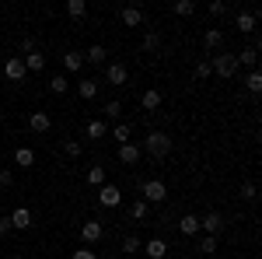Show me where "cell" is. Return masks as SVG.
Instances as JSON below:
<instances>
[{"instance_id": "f1b7e54d", "label": "cell", "mask_w": 262, "mask_h": 259, "mask_svg": "<svg viewBox=\"0 0 262 259\" xmlns=\"http://www.w3.org/2000/svg\"><path fill=\"white\" fill-rule=\"evenodd\" d=\"M140 249H143V242L137 238V235H126V238H122V252L133 256V252H140Z\"/></svg>"}, {"instance_id": "ba28073f", "label": "cell", "mask_w": 262, "mask_h": 259, "mask_svg": "<svg viewBox=\"0 0 262 259\" xmlns=\"http://www.w3.org/2000/svg\"><path fill=\"white\" fill-rule=\"evenodd\" d=\"M98 203H101V207H119V203H122V189L105 182V186H101V193H98Z\"/></svg>"}, {"instance_id": "b9f144b4", "label": "cell", "mask_w": 262, "mask_h": 259, "mask_svg": "<svg viewBox=\"0 0 262 259\" xmlns=\"http://www.w3.org/2000/svg\"><path fill=\"white\" fill-rule=\"evenodd\" d=\"M11 182H14V172H11V168H0V186H4V189H7V186H11Z\"/></svg>"}, {"instance_id": "7c38bea8", "label": "cell", "mask_w": 262, "mask_h": 259, "mask_svg": "<svg viewBox=\"0 0 262 259\" xmlns=\"http://www.w3.org/2000/svg\"><path fill=\"white\" fill-rule=\"evenodd\" d=\"M143 252H147V259H164V256H168V242H164V238L143 242Z\"/></svg>"}, {"instance_id": "e0dca14e", "label": "cell", "mask_w": 262, "mask_h": 259, "mask_svg": "<svg viewBox=\"0 0 262 259\" xmlns=\"http://www.w3.org/2000/svg\"><path fill=\"white\" fill-rule=\"evenodd\" d=\"M21 60H25V70H32V74H42L46 70V53H39V49L28 53V56H21Z\"/></svg>"}, {"instance_id": "8992f818", "label": "cell", "mask_w": 262, "mask_h": 259, "mask_svg": "<svg viewBox=\"0 0 262 259\" xmlns=\"http://www.w3.org/2000/svg\"><path fill=\"white\" fill-rule=\"evenodd\" d=\"M200 231H206V235H213V238H217V235L224 231V217L217 214V210H210L206 217H200Z\"/></svg>"}, {"instance_id": "5bb4252c", "label": "cell", "mask_w": 262, "mask_h": 259, "mask_svg": "<svg viewBox=\"0 0 262 259\" xmlns=\"http://www.w3.org/2000/svg\"><path fill=\"white\" fill-rule=\"evenodd\" d=\"M105 60H108V49H105L101 42H95V46H91V49L84 53V63H91V67H101Z\"/></svg>"}, {"instance_id": "74e56055", "label": "cell", "mask_w": 262, "mask_h": 259, "mask_svg": "<svg viewBox=\"0 0 262 259\" xmlns=\"http://www.w3.org/2000/svg\"><path fill=\"white\" fill-rule=\"evenodd\" d=\"M206 11H210L213 18H221V14H227V4H224V0H210V4H206Z\"/></svg>"}, {"instance_id": "603a6c76", "label": "cell", "mask_w": 262, "mask_h": 259, "mask_svg": "<svg viewBox=\"0 0 262 259\" xmlns=\"http://www.w3.org/2000/svg\"><path fill=\"white\" fill-rule=\"evenodd\" d=\"M84 133H88V140H101L105 133H108V126H105L101 119H91L88 126H84Z\"/></svg>"}, {"instance_id": "5b68a950", "label": "cell", "mask_w": 262, "mask_h": 259, "mask_svg": "<svg viewBox=\"0 0 262 259\" xmlns=\"http://www.w3.org/2000/svg\"><path fill=\"white\" fill-rule=\"evenodd\" d=\"M25 74H28V70H25V60H21V56H11V60L4 63V77L11 81V84H21Z\"/></svg>"}, {"instance_id": "52a82bcc", "label": "cell", "mask_w": 262, "mask_h": 259, "mask_svg": "<svg viewBox=\"0 0 262 259\" xmlns=\"http://www.w3.org/2000/svg\"><path fill=\"white\" fill-rule=\"evenodd\" d=\"M140 158H143L140 144H133V140H129V144H119V161H122V165H129V168H133Z\"/></svg>"}, {"instance_id": "8d00e7d4", "label": "cell", "mask_w": 262, "mask_h": 259, "mask_svg": "<svg viewBox=\"0 0 262 259\" xmlns=\"http://www.w3.org/2000/svg\"><path fill=\"white\" fill-rule=\"evenodd\" d=\"M255 196H259L255 182H242V200H248V203H255Z\"/></svg>"}, {"instance_id": "83f0119b", "label": "cell", "mask_w": 262, "mask_h": 259, "mask_svg": "<svg viewBox=\"0 0 262 259\" xmlns=\"http://www.w3.org/2000/svg\"><path fill=\"white\" fill-rule=\"evenodd\" d=\"M67 88H70V81L63 77V74H56V77H49V91H53V95H67Z\"/></svg>"}, {"instance_id": "d4e9b609", "label": "cell", "mask_w": 262, "mask_h": 259, "mask_svg": "<svg viewBox=\"0 0 262 259\" xmlns=\"http://www.w3.org/2000/svg\"><path fill=\"white\" fill-rule=\"evenodd\" d=\"M242 84L248 88V91H252V95H259V91H262V74H259V70H248Z\"/></svg>"}, {"instance_id": "2e32d148", "label": "cell", "mask_w": 262, "mask_h": 259, "mask_svg": "<svg viewBox=\"0 0 262 259\" xmlns=\"http://www.w3.org/2000/svg\"><path fill=\"white\" fill-rule=\"evenodd\" d=\"M234 60H238V67L255 70V63H259V49H255V46H248V49H242V53H234Z\"/></svg>"}, {"instance_id": "1f68e13d", "label": "cell", "mask_w": 262, "mask_h": 259, "mask_svg": "<svg viewBox=\"0 0 262 259\" xmlns=\"http://www.w3.org/2000/svg\"><path fill=\"white\" fill-rule=\"evenodd\" d=\"M88 182H91V186H105V168H101V165L88 168Z\"/></svg>"}, {"instance_id": "e575fe53", "label": "cell", "mask_w": 262, "mask_h": 259, "mask_svg": "<svg viewBox=\"0 0 262 259\" xmlns=\"http://www.w3.org/2000/svg\"><path fill=\"white\" fill-rule=\"evenodd\" d=\"M63 151H67L70 158H81V154H84V144H81V140H67V144H63Z\"/></svg>"}, {"instance_id": "8fae6325", "label": "cell", "mask_w": 262, "mask_h": 259, "mask_svg": "<svg viewBox=\"0 0 262 259\" xmlns=\"http://www.w3.org/2000/svg\"><path fill=\"white\" fill-rule=\"evenodd\" d=\"M49 126H53L49 112H32V116H28V130H32V133H49Z\"/></svg>"}, {"instance_id": "d590c367", "label": "cell", "mask_w": 262, "mask_h": 259, "mask_svg": "<svg viewBox=\"0 0 262 259\" xmlns=\"http://www.w3.org/2000/svg\"><path fill=\"white\" fill-rule=\"evenodd\" d=\"M158 46H161V35H158V32H147V35H143V49H147V53H154Z\"/></svg>"}, {"instance_id": "836d02e7", "label": "cell", "mask_w": 262, "mask_h": 259, "mask_svg": "<svg viewBox=\"0 0 262 259\" xmlns=\"http://www.w3.org/2000/svg\"><path fill=\"white\" fill-rule=\"evenodd\" d=\"M105 116H108V119H119V116H122V102L119 98L105 102Z\"/></svg>"}, {"instance_id": "f35d334b", "label": "cell", "mask_w": 262, "mask_h": 259, "mask_svg": "<svg viewBox=\"0 0 262 259\" xmlns=\"http://www.w3.org/2000/svg\"><path fill=\"white\" fill-rule=\"evenodd\" d=\"M210 74H213V67H210V60H200V63H196V77H200V81H206Z\"/></svg>"}, {"instance_id": "4316f807", "label": "cell", "mask_w": 262, "mask_h": 259, "mask_svg": "<svg viewBox=\"0 0 262 259\" xmlns=\"http://www.w3.org/2000/svg\"><path fill=\"white\" fill-rule=\"evenodd\" d=\"M196 252H203V256H213V252H217V238H213V235H203V238L196 242Z\"/></svg>"}, {"instance_id": "9a60e30c", "label": "cell", "mask_w": 262, "mask_h": 259, "mask_svg": "<svg viewBox=\"0 0 262 259\" xmlns=\"http://www.w3.org/2000/svg\"><path fill=\"white\" fill-rule=\"evenodd\" d=\"M11 228H18V231H28V228H32V210H28V207H18V210L11 214Z\"/></svg>"}, {"instance_id": "30bf717a", "label": "cell", "mask_w": 262, "mask_h": 259, "mask_svg": "<svg viewBox=\"0 0 262 259\" xmlns=\"http://www.w3.org/2000/svg\"><path fill=\"white\" fill-rule=\"evenodd\" d=\"M255 21H259V14H255V11H238V18H234V25H238V32H245V35H252V32H255Z\"/></svg>"}, {"instance_id": "4dcf8cb0", "label": "cell", "mask_w": 262, "mask_h": 259, "mask_svg": "<svg viewBox=\"0 0 262 259\" xmlns=\"http://www.w3.org/2000/svg\"><path fill=\"white\" fill-rule=\"evenodd\" d=\"M129 133H133V126H129V123H119V126L112 130V137L119 140V144H129Z\"/></svg>"}, {"instance_id": "f546056e", "label": "cell", "mask_w": 262, "mask_h": 259, "mask_svg": "<svg viewBox=\"0 0 262 259\" xmlns=\"http://www.w3.org/2000/svg\"><path fill=\"white\" fill-rule=\"evenodd\" d=\"M129 217H133V221L147 217V203H143V200H133V203H129Z\"/></svg>"}, {"instance_id": "d6a6232c", "label": "cell", "mask_w": 262, "mask_h": 259, "mask_svg": "<svg viewBox=\"0 0 262 259\" xmlns=\"http://www.w3.org/2000/svg\"><path fill=\"white\" fill-rule=\"evenodd\" d=\"M171 11H175V14H179V18H189V14H192V11H196V4H192V0H179V4H175V7H171Z\"/></svg>"}, {"instance_id": "3957f363", "label": "cell", "mask_w": 262, "mask_h": 259, "mask_svg": "<svg viewBox=\"0 0 262 259\" xmlns=\"http://www.w3.org/2000/svg\"><path fill=\"white\" fill-rule=\"evenodd\" d=\"M210 67H213V74L224 77V81H231L234 74H238V60H234V53H213Z\"/></svg>"}, {"instance_id": "6da1fadb", "label": "cell", "mask_w": 262, "mask_h": 259, "mask_svg": "<svg viewBox=\"0 0 262 259\" xmlns=\"http://www.w3.org/2000/svg\"><path fill=\"white\" fill-rule=\"evenodd\" d=\"M140 151H147L150 158H168V154H171V137H168V133H161V130H150Z\"/></svg>"}, {"instance_id": "ab89813d", "label": "cell", "mask_w": 262, "mask_h": 259, "mask_svg": "<svg viewBox=\"0 0 262 259\" xmlns=\"http://www.w3.org/2000/svg\"><path fill=\"white\" fill-rule=\"evenodd\" d=\"M74 259H98V256H95L88 245H81V249H74Z\"/></svg>"}, {"instance_id": "ac0fdd59", "label": "cell", "mask_w": 262, "mask_h": 259, "mask_svg": "<svg viewBox=\"0 0 262 259\" xmlns=\"http://www.w3.org/2000/svg\"><path fill=\"white\" fill-rule=\"evenodd\" d=\"M81 67H84V53H77V49H70V53L63 56V70H67V74H77Z\"/></svg>"}, {"instance_id": "7402d4cb", "label": "cell", "mask_w": 262, "mask_h": 259, "mask_svg": "<svg viewBox=\"0 0 262 259\" xmlns=\"http://www.w3.org/2000/svg\"><path fill=\"white\" fill-rule=\"evenodd\" d=\"M203 46H206V49H221V46H224V32H221V28H206Z\"/></svg>"}, {"instance_id": "7a4b0ae2", "label": "cell", "mask_w": 262, "mask_h": 259, "mask_svg": "<svg viewBox=\"0 0 262 259\" xmlns=\"http://www.w3.org/2000/svg\"><path fill=\"white\" fill-rule=\"evenodd\" d=\"M140 193H143L140 200L150 207V203H164V200H168V186H164L161 179H143L140 182Z\"/></svg>"}, {"instance_id": "277c9868", "label": "cell", "mask_w": 262, "mask_h": 259, "mask_svg": "<svg viewBox=\"0 0 262 259\" xmlns=\"http://www.w3.org/2000/svg\"><path fill=\"white\" fill-rule=\"evenodd\" d=\"M105 81H108L112 88L129 84V70H126V63H108V67H105Z\"/></svg>"}, {"instance_id": "4fadbf2b", "label": "cell", "mask_w": 262, "mask_h": 259, "mask_svg": "<svg viewBox=\"0 0 262 259\" xmlns=\"http://www.w3.org/2000/svg\"><path fill=\"white\" fill-rule=\"evenodd\" d=\"M179 231H182V238H196V235H200V217H196V214H185V217L179 221Z\"/></svg>"}, {"instance_id": "ffe728a7", "label": "cell", "mask_w": 262, "mask_h": 259, "mask_svg": "<svg viewBox=\"0 0 262 259\" xmlns=\"http://www.w3.org/2000/svg\"><path fill=\"white\" fill-rule=\"evenodd\" d=\"M77 95H81L84 102H91L95 95H98V81H95V77H84L81 84H77Z\"/></svg>"}, {"instance_id": "9c48e42d", "label": "cell", "mask_w": 262, "mask_h": 259, "mask_svg": "<svg viewBox=\"0 0 262 259\" xmlns=\"http://www.w3.org/2000/svg\"><path fill=\"white\" fill-rule=\"evenodd\" d=\"M101 235H105V224L101 221H84L81 224V238L91 245V242H101Z\"/></svg>"}, {"instance_id": "484cf974", "label": "cell", "mask_w": 262, "mask_h": 259, "mask_svg": "<svg viewBox=\"0 0 262 259\" xmlns=\"http://www.w3.org/2000/svg\"><path fill=\"white\" fill-rule=\"evenodd\" d=\"M140 105H143V109H147V112H154V109L161 105V91H154V88H150V91H143Z\"/></svg>"}, {"instance_id": "d6986e66", "label": "cell", "mask_w": 262, "mask_h": 259, "mask_svg": "<svg viewBox=\"0 0 262 259\" xmlns=\"http://www.w3.org/2000/svg\"><path fill=\"white\" fill-rule=\"evenodd\" d=\"M122 25H126V28L143 25V11H140V7H122Z\"/></svg>"}, {"instance_id": "60d3db41", "label": "cell", "mask_w": 262, "mask_h": 259, "mask_svg": "<svg viewBox=\"0 0 262 259\" xmlns=\"http://www.w3.org/2000/svg\"><path fill=\"white\" fill-rule=\"evenodd\" d=\"M21 53H25V56H28V53H35V39H32V35H25V39H21Z\"/></svg>"}, {"instance_id": "7bdbcfd3", "label": "cell", "mask_w": 262, "mask_h": 259, "mask_svg": "<svg viewBox=\"0 0 262 259\" xmlns=\"http://www.w3.org/2000/svg\"><path fill=\"white\" fill-rule=\"evenodd\" d=\"M7 231H14L11 228V217H0V235H7Z\"/></svg>"}, {"instance_id": "44dd1931", "label": "cell", "mask_w": 262, "mask_h": 259, "mask_svg": "<svg viewBox=\"0 0 262 259\" xmlns=\"http://www.w3.org/2000/svg\"><path fill=\"white\" fill-rule=\"evenodd\" d=\"M14 165H18V168H32V165H35V151H32V147H18V151H14Z\"/></svg>"}, {"instance_id": "cb8c5ba5", "label": "cell", "mask_w": 262, "mask_h": 259, "mask_svg": "<svg viewBox=\"0 0 262 259\" xmlns=\"http://www.w3.org/2000/svg\"><path fill=\"white\" fill-rule=\"evenodd\" d=\"M67 14H70L74 21L88 18V4H84V0H67Z\"/></svg>"}]
</instances>
